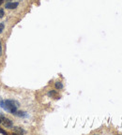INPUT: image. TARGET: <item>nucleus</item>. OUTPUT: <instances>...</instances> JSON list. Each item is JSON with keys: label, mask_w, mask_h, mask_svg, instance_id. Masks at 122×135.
<instances>
[{"label": "nucleus", "mask_w": 122, "mask_h": 135, "mask_svg": "<svg viewBox=\"0 0 122 135\" xmlns=\"http://www.w3.org/2000/svg\"><path fill=\"white\" fill-rule=\"evenodd\" d=\"M48 95H49L50 97H54V95H57V92H55L54 90H52V91H50V92H49Z\"/></svg>", "instance_id": "nucleus-8"}, {"label": "nucleus", "mask_w": 122, "mask_h": 135, "mask_svg": "<svg viewBox=\"0 0 122 135\" xmlns=\"http://www.w3.org/2000/svg\"><path fill=\"white\" fill-rule=\"evenodd\" d=\"M0 119H1V124H2L4 127L8 128V129H11V128L13 127V122L11 121V119L7 118V117H5L4 116H3Z\"/></svg>", "instance_id": "nucleus-2"}, {"label": "nucleus", "mask_w": 122, "mask_h": 135, "mask_svg": "<svg viewBox=\"0 0 122 135\" xmlns=\"http://www.w3.org/2000/svg\"><path fill=\"white\" fill-rule=\"evenodd\" d=\"M19 1H21V0H19Z\"/></svg>", "instance_id": "nucleus-14"}, {"label": "nucleus", "mask_w": 122, "mask_h": 135, "mask_svg": "<svg viewBox=\"0 0 122 135\" xmlns=\"http://www.w3.org/2000/svg\"><path fill=\"white\" fill-rule=\"evenodd\" d=\"M0 124H1V119H0Z\"/></svg>", "instance_id": "nucleus-13"}, {"label": "nucleus", "mask_w": 122, "mask_h": 135, "mask_svg": "<svg viewBox=\"0 0 122 135\" xmlns=\"http://www.w3.org/2000/svg\"><path fill=\"white\" fill-rule=\"evenodd\" d=\"M3 116H4V115H3V113H0V118H1V117H2Z\"/></svg>", "instance_id": "nucleus-12"}, {"label": "nucleus", "mask_w": 122, "mask_h": 135, "mask_svg": "<svg viewBox=\"0 0 122 135\" xmlns=\"http://www.w3.org/2000/svg\"><path fill=\"white\" fill-rule=\"evenodd\" d=\"M12 129H13V131L16 134H24V133H25V131L21 127H12Z\"/></svg>", "instance_id": "nucleus-4"}, {"label": "nucleus", "mask_w": 122, "mask_h": 135, "mask_svg": "<svg viewBox=\"0 0 122 135\" xmlns=\"http://www.w3.org/2000/svg\"><path fill=\"white\" fill-rule=\"evenodd\" d=\"M15 116H19V117H25L26 116V113L25 112H23V111H17Z\"/></svg>", "instance_id": "nucleus-5"}, {"label": "nucleus", "mask_w": 122, "mask_h": 135, "mask_svg": "<svg viewBox=\"0 0 122 135\" xmlns=\"http://www.w3.org/2000/svg\"><path fill=\"white\" fill-rule=\"evenodd\" d=\"M18 6H19V2H10L6 3L5 4V8H8V9H15V8H18Z\"/></svg>", "instance_id": "nucleus-3"}, {"label": "nucleus", "mask_w": 122, "mask_h": 135, "mask_svg": "<svg viewBox=\"0 0 122 135\" xmlns=\"http://www.w3.org/2000/svg\"><path fill=\"white\" fill-rule=\"evenodd\" d=\"M4 28H5V25L3 24V23H0V34L2 33L3 30H4Z\"/></svg>", "instance_id": "nucleus-7"}, {"label": "nucleus", "mask_w": 122, "mask_h": 135, "mask_svg": "<svg viewBox=\"0 0 122 135\" xmlns=\"http://www.w3.org/2000/svg\"><path fill=\"white\" fill-rule=\"evenodd\" d=\"M4 2V0H0V6L2 5V3Z\"/></svg>", "instance_id": "nucleus-11"}, {"label": "nucleus", "mask_w": 122, "mask_h": 135, "mask_svg": "<svg viewBox=\"0 0 122 135\" xmlns=\"http://www.w3.org/2000/svg\"><path fill=\"white\" fill-rule=\"evenodd\" d=\"M0 133H1V134H4V135H8V132L5 131L4 130H2L1 128H0Z\"/></svg>", "instance_id": "nucleus-9"}, {"label": "nucleus", "mask_w": 122, "mask_h": 135, "mask_svg": "<svg viewBox=\"0 0 122 135\" xmlns=\"http://www.w3.org/2000/svg\"><path fill=\"white\" fill-rule=\"evenodd\" d=\"M0 106L3 108L6 112H8L10 113L15 115L16 112L18 111V107H19V103L13 99H5L0 101Z\"/></svg>", "instance_id": "nucleus-1"}, {"label": "nucleus", "mask_w": 122, "mask_h": 135, "mask_svg": "<svg viewBox=\"0 0 122 135\" xmlns=\"http://www.w3.org/2000/svg\"><path fill=\"white\" fill-rule=\"evenodd\" d=\"M54 86H55V88H57V89L60 90V89L63 88V84L61 83V82H59V81H57V82H55V83H54Z\"/></svg>", "instance_id": "nucleus-6"}, {"label": "nucleus", "mask_w": 122, "mask_h": 135, "mask_svg": "<svg viewBox=\"0 0 122 135\" xmlns=\"http://www.w3.org/2000/svg\"><path fill=\"white\" fill-rule=\"evenodd\" d=\"M2 55V44H1V41H0V56Z\"/></svg>", "instance_id": "nucleus-10"}]
</instances>
